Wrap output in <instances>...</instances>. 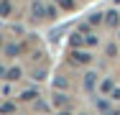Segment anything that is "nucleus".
Segmentation results:
<instances>
[{
	"label": "nucleus",
	"mask_w": 120,
	"mask_h": 115,
	"mask_svg": "<svg viewBox=\"0 0 120 115\" xmlns=\"http://www.w3.org/2000/svg\"><path fill=\"white\" fill-rule=\"evenodd\" d=\"M5 72H8V69H5L3 64H0V79H5Z\"/></svg>",
	"instance_id": "f3484780"
},
{
	"label": "nucleus",
	"mask_w": 120,
	"mask_h": 115,
	"mask_svg": "<svg viewBox=\"0 0 120 115\" xmlns=\"http://www.w3.org/2000/svg\"><path fill=\"white\" fill-rule=\"evenodd\" d=\"M13 13V5L8 3V0H0V18H5V15H10Z\"/></svg>",
	"instance_id": "423d86ee"
},
{
	"label": "nucleus",
	"mask_w": 120,
	"mask_h": 115,
	"mask_svg": "<svg viewBox=\"0 0 120 115\" xmlns=\"http://www.w3.org/2000/svg\"><path fill=\"white\" fill-rule=\"evenodd\" d=\"M8 113H13V102H3L0 105V115H8Z\"/></svg>",
	"instance_id": "1a4fd4ad"
},
{
	"label": "nucleus",
	"mask_w": 120,
	"mask_h": 115,
	"mask_svg": "<svg viewBox=\"0 0 120 115\" xmlns=\"http://www.w3.org/2000/svg\"><path fill=\"white\" fill-rule=\"evenodd\" d=\"M56 115H72V113H69V110H59Z\"/></svg>",
	"instance_id": "a211bd4d"
},
{
	"label": "nucleus",
	"mask_w": 120,
	"mask_h": 115,
	"mask_svg": "<svg viewBox=\"0 0 120 115\" xmlns=\"http://www.w3.org/2000/svg\"><path fill=\"white\" fill-rule=\"evenodd\" d=\"M100 90H102V92H110V90H112V82H110V79L100 82Z\"/></svg>",
	"instance_id": "9d476101"
},
{
	"label": "nucleus",
	"mask_w": 120,
	"mask_h": 115,
	"mask_svg": "<svg viewBox=\"0 0 120 115\" xmlns=\"http://www.w3.org/2000/svg\"><path fill=\"white\" fill-rule=\"evenodd\" d=\"M67 100H64V95H56V100H54V105H64Z\"/></svg>",
	"instance_id": "2eb2a0df"
},
{
	"label": "nucleus",
	"mask_w": 120,
	"mask_h": 115,
	"mask_svg": "<svg viewBox=\"0 0 120 115\" xmlns=\"http://www.w3.org/2000/svg\"><path fill=\"white\" fill-rule=\"evenodd\" d=\"M102 21V15H100V13H95V15H92V18H90V23H92V26H97V23Z\"/></svg>",
	"instance_id": "4468645a"
},
{
	"label": "nucleus",
	"mask_w": 120,
	"mask_h": 115,
	"mask_svg": "<svg viewBox=\"0 0 120 115\" xmlns=\"http://www.w3.org/2000/svg\"><path fill=\"white\" fill-rule=\"evenodd\" d=\"M61 5V10H74V0H56Z\"/></svg>",
	"instance_id": "6e6552de"
},
{
	"label": "nucleus",
	"mask_w": 120,
	"mask_h": 115,
	"mask_svg": "<svg viewBox=\"0 0 120 115\" xmlns=\"http://www.w3.org/2000/svg\"><path fill=\"white\" fill-rule=\"evenodd\" d=\"M107 54H110V56H115V54H118V46L110 44V46H107Z\"/></svg>",
	"instance_id": "dca6fc26"
},
{
	"label": "nucleus",
	"mask_w": 120,
	"mask_h": 115,
	"mask_svg": "<svg viewBox=\"0 0 120 115\" xmlns=\"http://www.w3.org/2000/svg\"><path fill=\"white\" fill-rule=\"evenodd\" d=\"M90 51H72V61L74 64H90Z\"/></svg>",
	"instance_id": "7ed1b4c3"
},
{
	"label": "nucleus",
	"mask_w": 120,
	"mask_h": 115,
	"mask_svg": "<svg viewBox=\"0 0 120 115\" xmlns=\"http://www.w3.org/2000/svg\"><path fill=\"white\" fill-rule=\"evenodd\" d=\"M82 41H84V38H82V31H77V33L72 36V44H74V46H79Z\"/></svg>",
	"instance_id": "9b49d317"
},
{
	"label": "nucleus",
	"mask_w": 120,
	"mask_h": 115,
	"mask_svg": "<svg viewBox=\"0 0 120 115\" xmlns=\"http://www.w3.org/2000/svg\"><path fill=\"white\" fill-rule=\"evenodd\" d=\"M118 23H120V13L118 10H107V13H105V26H107V28H118Z\"/></svg>",
	"instance_id": "f03ea898"
},
{
	"label": "nucleus",
	"mask_w": 120,
	"mask_h": 115,
	"mask_svg": "<svg viewBox=\"0 0 120 115\" xmlns=\"http://www.w3.org/2000/svg\"><path fill=\"white\" fill-rule=\"evenodd\" d=\"M0 46H3V38H0Z\"/></svg>",
	"instance_id": "6ab92c4d"
},
{
	"label": "nucleus",
	"mask_w": 120,
	"mask_h": 115,
	"mask_svg": "<svg viewBox=\"0 0 120 115\" xmlns=\"http://www.w3.org/2000/svg\"><path fill=\"white\" fill-rule=\"evenodd\" d=\"M84 41H87V46H95V44H97V36H95V33H90Z\"/></svg>",
	"instance_id": "f8f14e48"
},
{
	"label": "nucleus",
	"mask_w": 120,
	"mask_h": 115,
	"mask_svg": "<svg viewBox=\"0 0 120 115\" xmlns=\"http://www.w3.org/2000/svg\"><path fill=\"white\" fill-rule=\"evenodd\" d=\"M21 77H23V72H21L18 67H13V69H8V72H5V79H10V82H18Z\"/></svg>",
	"instance_id": "39448f33"
},
{
	"label": "nucleus",
	"mask_w": 120,
	"mask_h": 115,
	"mask_svg": "<svg viewBox=\"0 0 120 115\" xmlns=\"http://www.w3.org/2000/svg\"><path fill=\"white\" fill-rule=\"evenodd\" d=\"M5 51H8L10 56H15V54H18V46H15V44H10V46H8V49H5Z\"/></svg>",
	"instance_id": "ddd939ff"
},
{
	"label": "nucleus",
	"mask_w": 120,
	"mask_h": 115,
	"mask_svg": "<svg viewBox=\"0 0 120 115\" xmlns=\"http://www.w3.org/2000/svg\"><path fill=\"white\" fill-rule=\"evenodd\" d=\"M95 84H97V74H95V72H87V74H84V87L92 92V90H95Z\"/></svg>",
	"instance_id": "20e7f679"
},
{
	"label": "nucleus",
	"mask_w": 120,
	"mask_h": 115,
	"mask_svg": "<svg viewBox=\"0 0 120 115\" xmlns=\"http://www.w3.org/2000/svg\"><path fill=\"white\" fill-rule=\"evenodd\" d=\"M36 97H38V95H36V90H26V92H21V100H23V102H33Z\"/></svg>",
	"instance_id": "0eeeda50"
},
{
	"label": "nucleus",
	"mask_w": 120,
	"mask_h": 115,
	"mask_svg": "<svg viewBox=\"0 0 120 115\" xmlns=\"http://www.w3.org/2000/svg\"><path fill=\"white\" fill-rule=\"evenodd\" d=\"M31 13H33V18H54L56 15V10L51 5H46V3H41V0H33Z\"/></svg>",
	"instance_id": "f257e3e1"
}]
</instances>
